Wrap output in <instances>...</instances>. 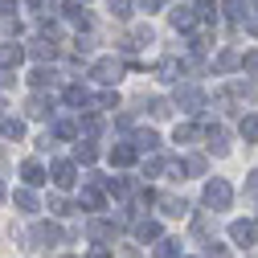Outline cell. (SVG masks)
<instances>
[{
    "mask_svg": "<svg viewBox=\"0 0 258 258\" xmlns=\"http://www.w3.org/2000/svg\"><path fill=\"white\" fill-rule=\"evenodd\" d=\"M230 201H234V188H230V180L213 176V180L205 184V205H209L213 213H221V209H230Z\"/></svg>",
    "mask_w": 258,
    "mask_h": 258,
    "instance_id": "obj_1",
    "label": "cell"
},
{
    "mask_svg": "<svg viewBox=\"0 0 258 258\" xmlns=\"http://www.w3.org/2000/svg\"><path fill=\"white\" fill-rule=\"evenodd\" d=\"M119 74H123V61H119V57H99V61L90 66V78L103 82V86H115Z\"/></svg>",
    "mask_w": 258,
    "mask_h": 258,
    "instance_id": "obj_2",
    "label": "cell"
},
{
    "mask_svg": "<svg viewBox=\"0 0 258 258\" xmlns=\"http://www.w3.org/2000/svg\"><path fill=\"white\" fill-rule=\"evenodd\" d=\"M29 238H33L29 246H37V250H49V246H57V242H61V230H57V225H49V221H37Z\"/></svg>",
    "mask_w": 258,
    "mask_h": 258,
    "instance_id": "obj_3",
    "label": "cell"
},
{
    "mask_svg": "<svg viewBox=\"0 0 258 258\" xmlns=\"http://www.w3.org/2000/svg\"><path fill=\"white\" fill-rule=\"evenodd\" d=\"M176 107L188 111V115H201V111H205V94H201L197 86H180V90H176Z\"/></svg>",
    "mask_w": 258,
    "mask_h": 258,
    "instance_id": "obj_4",
    "label": "cell"
},
{
    "mask_svg": "<svg viewBox=\"0 0 258 258\" xmlns=\"http://www.w3.org/2000/svg\"><path fill=\"white\" fill-rule=\"evenodd\" d=\"M230 238H234V246L250 250V246L258 242V225H254V221H234V225H230Z\"/></svg>",
    "mask_w": 258,
    "mask_h": 258,
    "instance_id": "obj_5",
    "label": "cell"
},
{
    "mask_svg": "<svg viewBox=\"0 0 258 258\" xmlns=\"http://www.w3.org/2000/svg\"><path fill=\"white\" fill-rule=\"evenodd\" d=\"M49 180H53L57 188H74V180H78V168L70 164V160H57V164L49 168Z\"/></svg>",
    "mask_w": 258,
    "mask_h": 258,
    "instance_id": "obj_6",
    "label": "cell"
},
{
    "mask_svg": "<svg viewBox=\"0 0 258 258\" xmlns=\"http://www.w3.org/2000/svg\"><path fill=\"white\" fill-rule=\"evenodd\" d=\"M180 74H184V61H176V57L156 61V78H160V82H176Z\"/></svg>",
    "mask_w": 258,
    "mask_h": 258,
    "instance_id": "obj_7",
    "label": "cell"
},
{
    "mask_svg": "<svg viewBox=\"0 0 258 258\" xmlns=\"http://www.w3.org/2000/svg\"><path fill=\"white\" fill-rule=\"evenodd\" d=\"M21 180L37 188V184H45V180H49V172H45V168L37 164V160H25V164H21Z\"/></svg>",
    "mask_w": 258,
    "mask_h": 258,
    "instance_id": "obj_8",
    "label": "cell"
},
{
    "mask_svg": "<svg viewBox=\"0 0 258 258\" xmlns=\"http://www.w3.org/2000/svg\"><path fill=\"white\" fill-rule=\"evenodd\" d=\"M136 156H140V148H136V144H115V148H111V164L127 168V164H136Z\"/></svg>",
    "mask_w": 258,
    "mask_h": 258,
    "instance_id": "obj_9",
    "label": "cell"
},
{
    "mask_svg": "<svg viewBox=\"0 0 258 258\" xmlns=\"http://www.w3.org/2000/svg\"><path fill=\"white\" fill-rule=\"evenodd\" d=\"M238 66H242L238 49H221V53L213 57V70H217V74H230V70H238Z\"/></svg>",
    "mask_w": 258,
    "mask_h": 258,
    "instance_id": "obj_10",
    "label": "cell"
},
{
    "mask_svg": "<svg viewBox=\"0 0 258 258\" xmlns=\"http://www.w3.org/2000/svg\"><path fill=\"white\" fill-rule=\"evenodd\" d=\"M168 21H172V29H180V33H188V29L197 25V13H192V9H172V13H168Z\"/></svg>",
    "mask_w": 258,
    "mask_h": 258,
    "instance_id": "obj_11",
    "label": "cell"
},
{
    "mask_svg": "<svg viewBox=\"0 0 258 258\" xmlns=\"http://www.w3.org/2000/svg\"><path fill=\"white\" fill-rule=\"evenodd\" d=\"M13 201H17V209H21V213H37V209H41V205H37V197H33V184L17 188V197H13Z\"/></svg>",
    "mask_w": 258,
    "mask_h": 258,
    "instance_id": "obj_12",
    "label": "cell"
},
{
    "mask_svg": "<svg viewBox=\"0 0 258 258\" xmlns=\"http://www.w3.org/2000/svg\"><path fill=\"white\" fill-rule=\"evenodd\" d=\"M0 136L5 140H25V123L13 119V115H0Z\"/></svg>",
    "mask_w": 258,
    "mask_h": 258,
    "instance_id": "obj_13",
    "label": "cell"
},
{
    "mask_svg": "<svg viewBox=\"0 0 258 258\" xmlns=\"http://www.w3.org/2000/svg\"><path fill=\"white\" fill-rule=\"evenodd\" d=\"M61 13H66V21H70V25H82V29H90V13H86V0H78V5H66Z\"/></svg>",
    "mask_w": 258,
    "mask_h": 258,
    "instance_id": "obj_14",
    "label": "cell"
},
{
    "mask_svg": "<svg viewBox=\"0 0 258 258\" xmlns=\"http://www.w3.org/2000/svg\"><path fill=\"white\" fill-rule=\"evenodd\" d=\"M160 213H164V217H184V213H188V201H180V197H160Z\"/></svg>",
    "mask_w": 258,
    "mask_h": 258,
    "instance_id": "obj_15",
    "label": "cell"
},
{
    "mask_svg": "<svg viewBox=\"0 0 258 258\" xmlns=\"http://www.w3.org/2000/svg\"><path fill=\"white\" fill-rule=\"evenodd\" d=\"M78 205L90 209V213H99V209H103V192L94 188V184H86V188H82V197H78Z\"/></svg>",
    "mask_w": 258,
    "mask_h": 258,
    "instance_id": "obj_16",
    "label": "cell"
},
{
    "mask_svg": "<svg viewBox=\"0 0 258 258\" xmlns=\"http://www.w3.org/2000/svg\"><path fill=\"white\" fill-rule=\"evenodd\" d=\"M29 115H33V119L53 115V99H45V94H33V99H29Z\"/></svg>",
    "mask_w": 258,
    "mask_h": 258,
    "instance_id": "obj_17",
    "label": "cell"
},
{
    "mask_svg": "<svg viewBox=\"0 0 258 258\" xmlns=\"http://www.w3.org/2000/svg\"><path fill=\"white\" fill-rule=\"evenodd\" d=\"M209 152L213 156H225V152H230V140H225V132H221V127H209Z\"/></svg>",
    "mask_w": 258,
    "mask_h": 258,
    "instance_id": "obj_18",
    "label": "cell"
},
{
    "mask_svg": "<svg viewBox=\"0 0 258 258\" xmlns=\"http://www.w3.org/2000/svg\"><path fill=\"white\" fill-rule=\"evenodd\" d=\"M136 238L140 242H160V221H136Z\"/></svg>",
    "mask_w": 258,
    "mask_h": 258,
    "instance_id": "obj_19",
    "label": "cell"
},
{
    "mask_svg": "<svg viewBox=\"0 0 258 258\" xmlns=\"http://www.w3.org/2000/svg\"><path fill=\"white\" fill-rule=\"evenodd\" d=\"M21 57H25V49H21L17 41H5V45H0V66H17Z\"/></svg>",
    "mask_w": 258,
    "mask_h": 258,
    "instance_id": "obj_20",
    "label": "cell"
},
{
    "mask_svg": "<svg viewBox=\"0 0 258 258\" xmlns=\"http://www.w3.org/2000/svg\"><path fill=\"white\" fill-rule=\"evenodd\" d=\"M152 258H180V238H160Z\"/></svg>",
    "mask_w": 258,
    "mask_h": 258,
    "instance_id": "obj_21",
    "label": "cell"
},
{
    "mask_svg": "<svg viewBox=\"0 0 258 258\" xmlns=\"http://www.w3.org/2000/svg\"><path fill=\"white\" fill-rule=\"evenodd\" d=\"M94 156H99V148H94L90 140H82V144L74 148V160H78V164H94Z\"/></svg>",
    "mask_w": 258,
    "mask_h": 258,
    "instance_id": "obj_22",
    "label": "cell"
},
{
    "mask_svg": "<svg viewBox=\"0 0 258 258\" xmlns=\"http://www.w3.org/2000/svg\"><path fill=\"white\" fill-rule=\"evenodd\" d=\"M57 53V45H49V41H33L29 45V57H37V61H49Z\"/></svg>",
    "mask_w": 258,
    "mask_h": 258,
    "instance_id": "obj_23",
    "label": "cell"
},
{
    "mask_svg": "<svg viewBox=\"0 0 258 258\" xmlns=\"http://www.w3.org/2000/svg\"><path fill=\"white\" fill-rule=\"evenodd\" d=\"M221 9H225V17H230V21H246V13H250L246 0H225Z\"/></svg>",
    "mask_w": 258,
    "mask_h": 258,
    "instance_id": "obj_24",
    "label": "cell"
},
{
    "mask_svg": "<svg viewBox=\"0 0 258 258\" xmlns=\"http://www.w3.org/2000/svg\"><path fill=\"white\" fill-rule=\"evenodd\" d=\"M136 148H140V152H156V148H160V136H156V132H136Z\"/></svg>",
    "mask_w": 258,
    "mask_h": 258,
    "instance_id": "obj_25",
    "label": "cell"
},
{
    "mask_svg": "<svg viewBox=\"0 0 258 258\" xmlns=\"http://www.w3.org/2000/svg\"><path fill=\"white\" fill-rule=\"evenodd\" d=\"M107 192H111V197H127V192H132V180H127V176H111Z\"/></svg>",
    "mask_w": 258,
    "mask_h": 258,
    "instance_id": "obj_26",
    "label": "cell"
},
{
    "mask_svg": "<svg viewBox=\"0 0 258 258\" xmlns=\"http://www.w3.org/2000/svg\"><path fill=\"white\" fill-rule=\"evenodd\" d=\"M66 103H70V107H86V103H90L86 86H66Z\"/></svg>",
    "mask_w": 258,
    "mask_h": 258,
    "instance_id": "obj_27",
    "label": "cell"
},
{
    "mask_svg": "<svg viewBox=\"0 0 258 258\" xmlns=\"http://www.w3.org/2000/svg\"><path fill=\"white\" fill-rule=\"evenodd\" d=\"M242 140L246 144H258V115H246L242 119Z\"/></svg>",
    "mask_w": 258,
    "mask_h": 258,
    "instance_id": "obj_28",
    "label": "cell"
},
{
    "mask_svg": "<svg viewBox=\"0 0 258 258\" xmlns=\"http://www.w3.org/2000/svg\"><path fill=\"white\" fill-rule=\"evenodd\" d=\"M53 78H57V74H53V70H45V66H37V70H33V74H29V82H33V86H37V90H45V86H49V82H53Z\"/></svg>",
    "mask_w": 258,
    "mask_h": 258,
    "instance_id": "obj_29",
    "label": "cell"
},
{
    "mask_svg": "<svg viewBox=\"0 0 258 258\" xmlns=\"http://www.w3.org/2000/svg\"><path fill=\"white\" fill-rule=\"evenodd\" d=\"M172 107H176V103H168V99H152V103H148V111H152L156 119H168V115H172Z\"/></svg>",
    "mask_w": 258,
    "mask_h": 258,
    "instance_id": "obj_30",
    "label": "cell"
},
{
    "mask_svg": "<svg viewBox=\"0 0 258 258\" xmlns=\"http://www.w3.org/2000/svg\"><path fill=\"white\" fill-rule=\"evenodd\" d=\"M53 136H57V140H74V136H78V127H74L70 119H57V123H53Z\"/></svg>",
    "mask_w": 258,
    "mask_h": 258,
    "instance_id": "obj_31",
    "label": "cell"
},
{
    "mask_svg": "<svg viewBox=\"0 0 258 258\" xmlns=\"http://www.w3.org/2000/svg\"><path fill=\"white\" fill-rule=\"evenodd\" d=\"M197 136H201V132H197L192 123H176V144H192Z\"/></svg>",
    "mask_w": 258,
    "mask_h": 258,
    "instance_id": "obj_32",
    "label": "cell"
},
{
    "mask_svg": "<svg viewBox=\"0 0 258 258\" xmlns=\"http://www.w3.org/2000/svg\"><path fill=\"white\" fill-rule=\"evenodd\" d=\"M197 17L201 21H213L217 17V0H197Z\"/></svg>",
    "mask_w": 258,
    "mask_h": 258,
    "instance_id": "obj_33",
    "label": "cell"
},
{
    "mask_svg": "<svg viewBox=\"0 0 258 258\" xmlns=\"http://www.w3.org/2000/svg\"><path fill=\"white\" fill-rule=\"evenodd\" d=\"M184 168H188V176H205V156H188Z\"/></svg>",
    "mask_w": 258,
    "mask_h": 258,
    "instance_id": "obj_34",
    "label": "cell"
},
{
    "mask_svg": "<svg viewBox=\"0 0 258 258\" xmlns=\"http://www.w3.org/2000/svg\"><path fill=\"white\" fill-rule=\"evenodd\" d=\"M107 5H111V13H115L119 21H127V17H132V0H107Z\"/></svg>",
    "mask_w": 258,
    "mask_h": 258,
    "instance_id": "obj_35",
    "label": "cell"
},
{
    "mask_svg": "<svg viewBox=\"0 0 258 258\" xmlns=\"http://www.w3.org/2000/svg\"><path fill=\"white\" fill-rule=\"evenodd\" d=\"M0 33H9V37H17V33H21V21L5 13V17H0Z\"/></svg>",
    "mask_w": 258,
    "mask_h": 258,
    "instance_id": "obj_36",
    "label": "cell"
},
{
    "mask_svg": "<svg viewBox=\"0 0 258 258\" xmlns=\"http://www.w3.org/2000/svg\"><path fill=\"white\" fill-rule=\"evenodd\" d=\"M144 172H148V176H160V172H168V160H160V156H152L148 164H144Z\"/></svg>",
    "mask_w": 258,
    "mask_h": 258,
    "instance_id": "obj_37",
    "label": "cell"
},
{
    "mask_svg": "<svg viewBox=\"0 0 258 258\" xmlns=\"http://www.w3.org/2000/svg\"><path fill=\"white\" fill-rule=\"evenodd\" d=\"M49 213L66 217V213H70V201H66V197H49Z\"/></svg>",
    "mask_w": 258,
    "mask_h": 258,
    "instance_id": "obj_38",
    "label": "cell"
},
{
    "mask_svg": "<svg viewBox=\"0 0 258 258\" xmlns=\"http://www.w3.org/2000/svg\"><path fill=\"white\" fill-rule=\"evenodd\" d=\"M99 127H103V119H99V115H86V119H82V132H86V136H94Z\"/></svg>",
    "mask_w": 258,
    "mask_h": 258,
    "instance_id": "obj_39",
    "label": "cell"
},
{
    "mask_svg": "<svg viewBox=\"0 0 258 258\" xmlns=\"http://www.w3.org/2000/svg\"><path fill=\"white\" fill-rule=\"evenodd\" d=\"M99 107H103V111H111V107H119V94H115V90H107V94H99Z\"/></svg>",
    "mask_w": 258,
    "mask_h": 258,
    "instance_id": "obj_40",
    "label": "cell"
},
{
    "mask_svg": "<svg viewBox=\"0 0 258 258\" xmlns=\"http://www.w3.org/2000/svg\"><path fill=\"white\" fill-rule=\"evenodd\" d=\"M246 197H254V201H258V168L246 176Z\"/></svg>",
    "mask_w": 258,
    "mask_h": 258,
    "instance_id": "obj_41",
    "label": "cell"
},
{
    "mask_svg": "<svg viewBox=\"0 0 258 258\" xmlns=\"http://www.w3.org/2000/svg\"><path fill=\"white\" fill-rule=\"evenodd\" d=\"M205 258H230V250L217 246V242H209V246H205Z\"/></svg>",
    "mask_w": 258,
    "mask_h": 258,
    "instance_id": "obj_42",
    "label": "cell"
},
{
    "mask_svg": "<svg viewBox=\"0 0 258 258\" xmlns=\"http://www.w3.org/2000/svg\"><path fill=\"white\" fill-rule=\"evenodd\" d=\"M13 82H17V74H13V66H0V86H5V90H9Z\"/></svg>",
    "mask_w": 258,
    "mask_h": 258,
    "instance_id": "obj_43",
    "label": "cell"
},
{
    "mask_svg": "<svg viewBox=\"0 0 258 258\" xmlns=\"http://www.w3.org/2000/svg\"><path fill=\"white\" fill-rule=\"evenodd\" d=\"M136 5H140L144 13H160V9H164V0H136Z\"/></svg>",
    "mask_w": 258,
    "mask_h": 258,
    "instance_id": "obj_44",
    "label": "cell"
},
{
    "mask_svg": "<svg viewBox=\"0 0 258 258\" xmlns=\"http://www.w3.org/2000/svg\"><path fill=\"white\" fill-rule=\"evenodd\" d=\"M242 66H246V74H258V53H250V57H242Z\"/></svg>",
    "mask_w": 258,
    "mask_h": 258,
    "instance_id": "obj_45",
    "label": "cell"
},
{
    "mask_svg": "<svg viewBox=\"0 0 258 258\" xmlns=\"http://www.w3.org/2000/svg\"><path fill=\"white\" fill-rule=\"evenodd\" d=\"M246 29H250V33L258 37V13H246Z\"/></svg>",
    "mask_w": 258,
    "mask_h": 258,
    "instance_id": "obj_46",
    "label": "cell"
},
{
    "mask_svg": "<svg viewBox=\"0 0 258 258\" xmlns=\"http://www.w3.org/2000/svg\"><path fill=\"white\" fill-rule=\"evenodd\" d=\"M90 258H111V254H107V250H103V242H99V246L90 250Z\"/></svg>",
    "mask_w": 258,
    "mask_h": 258,
    "instance_id": "obj_47",
    "label": "cell"
},
{
    "mask_svg": "<svg viewBox=\"0 0 258 258\" xmlns=\"http://www.w3.org/2000/svg\"><path fill=\"white\" fill-rule=\"evenodd\" d=\"M17 9V0H0V13H13Z\"/></svg>",
    "mask_w": 258,
    "mask_h": 258,
    "instance_id": "obj_48",
    "label": "cell"
},
{
    "mask_svg": "<svg viewBox=\"0 0 258 258\" xmlns=\"http://www.w3.org/2000/svg\"><path fill=\"white\" fill-rule=\"evenodd\" d=\"M0 111H5V99H0Z\"/></svg>",
    "mask_w": 258,
    "mask_h": 258,
    "instance_id": "obj_49",
    "label": "cell"
},
{
    "mask_svg": "<svg viewBox=\"0 0 258 258\" xmlns=\"http://www.w3.org/2000/svg\"><path fill=\"white\" fill-rule=\"evenodd\" d=\"M66 258H70V254H66Z\"/></svg>",
    "mask_w": 258,
    "mask_h": 258,
    "instance_id": "obj_50",
    "label": "cell"
}]
</instances>
